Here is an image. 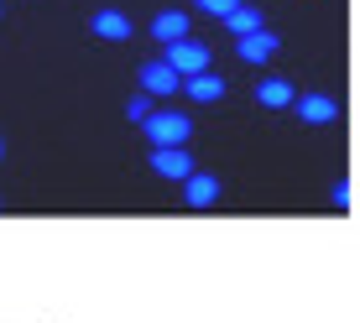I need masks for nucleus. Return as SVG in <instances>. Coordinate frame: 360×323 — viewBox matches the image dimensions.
Wrapping results in <instances>:
<instances>
[{
    "mask_svg": "<svg viewBox=\"0 0 360 323\" xmlns=\"http://www.w3.org/2000/svg\"><path fill=\"white\" fill-rule=\"evenodd\" d=\"M141 131H146V141H152V146H188L193 120L183 115V110H152V115L141 120Z\"/></svg>",
    "mask_w": 360,
    "mask_h": 323,
    "instance_id": "obj_1",
    "label": "nucleus"
},
{
    "mask_svg": "<svg viewBox=\"0 0 360 323\" xmlns=\"http://www.w3.org/2000/svg\"><path fill=\"white\" fill-rule=\"evenodd\" d=\"M162 63L178 73V79H193V73H209V63H214V58H209L204 42L183 37V42H167V47H162Z\"/></svg>",
    "mask_w": 360,
    "mask_h": 323,
    "instance_id": "obj_2",
    "label": "nucleus"
},
{
    "mask_svg": "<svg viewBox=\"0 0 360 323\" xmlns=\"http://www.w3.org/2000/svg\"><path fill=\"white\" fill-rule=\"evenodd\" d=\"M288 110H297L303 126H329V120H340V99L334 94H297Z\"/></svg>",
    "mask_w": 360,
    "mask_h": 323,
    "instance_id": "obj_3",
    "label": "nucleus"
},
{
    "mask_svg": "<svg viewBox=\"0 0 360 323\" xmlns=\"http://www.w3.org/2000/svg\"><path fill=\"white\" fill-rule=\"evenodd\" d=\"M152 172L157 178H172V183H183L193 167V157H188V146H152Z\"/></svg>",
    "mask_w": 360,
    "mask_h": 323,
    "instance_id": "obj_4",
    "label": "nucleus"
},
{
    "mask_svg": "<svg viewBox=\"0 0 360 323\" xmlns=\"http://www.w3.org/2000/svg\"><path fill=\"white\" fill-rule=\"evenodd\" d=\"M178 89H183V79L162 63V58L141 68V94H146V99H167V94H178Z\"/></svg>",
    "mask_w": 360,
    "mask_h": 323,
    "instance_id": "obj_5",
    "label": "nucleus"
},
{
    "mask_svg": "<svg viewBox=\"0 0 360 323\" xmlns=\"http://www.w3.org/2000/svg\"><path fill=\"white\" fill-rule=\"evenodd\" d=\"M235 53H240V63H271V58L282 53V42H277V32H251V37H240L235 42Z\"/></svg>",
    "mask_w": 360,
    "mask_h": 323,
    "instance_id": "obj_6",
    "label": "nucleus"
},
{
    "mask_svg": "<svg viewBox=\"0 0 360 323\" xmlns=\"http://www.w3.org/2000/svg\"><path fill=\"white\" fill-rule=\"evenodd\" d=\"M183 204H188V209L219 204V178H214V172H188V178H183Z\"/></svg>",
    "mask_w": 360,
    "mask_h": 323,
    "instance_id": "obj_7",
    "label": "nucleus"
},
{
    "mask_svg": "<svg viewBox=\"0 0 360 323\" xmlns=\"http://www.w3.org/2000/svg\"><path fill=\"white\" fill-rule=\"evenodd\" d=\"M89 32L105 37V42H131V37H136V27H131L126 11H94V16H89Z\"/></svg>",
    "mask_w": 360,
    "mask_h": 323,
    "instance_id": "obj_8",
    "label": "nucleus"
},
{
    "mask_svg": "<svg viewBox=\"0 0 360 323\" xmlns=\"http://www.w3.org/2000/svg\"><path fill=\"white\" fill-rule=\"evenodd\" d=\"M183 94L198 99V105H214V99H225V73H193V79H183Z\"/></svg>",
    "mask_w": 360,
    "mask_h": 323,
    "instance_id": "obj_9",
    "label": "nucleus"
},
{
    "mask_svg": "<svg viewBox=\"0 0 360 323\" xmlns=\"http://www.w3.org/2000/svg\"><path fill=\"white\" fill-rule=\"evenodd\" d=\"M152 37L157 42H183V37H188V11H157L152 16Z\"/></svg>",
    "mask_w": 360,
    "mask_h": 323,
    "instance_id": "obj_10",
    "label": "nucleus"
},
{
    "mask_svg": "<svg viewBox=\"0 0 360 323\" xmlns=\"http://www.w3.org/2000/svg\"><path fill=\"white\" fill-rule=\"evenodd\" d=\"M292 99H297V89L288 79H262L256 84V105H266V110H288Z\"/></svg>",
    "mask_w": 360,
    "mask_h": 323,
    "instance_id": "obj_11",
    "label": "nucleus"
},
{
    "mask_svg": "<svg viewBox=\"0 0 360 323\" xmlns=\"http://www.w3.org/2000/svg\"><path fill=\"white\" fill-rule=\"evenodd\" d=\"M225 27H230V37H235V42H240V37H251V32H262V27H266V21H262V11H256V6H245V0H240V6H235V11H230V16H225Z\"/></svg>",
    "mask_w": 360,
    "mask_h": 323,
    "instance_id": "obj_12",
    "label": "nucleus"
},
{
    "mask_svg": "<svg viewBox=\"0 0 360 323\" xmlns=\"http://www.w3.org/2000/svg\"><path fill=\"white\" fill-rule=\"evenodd\" d=\"M193 6H198V11H204V16H214V21H225V16H230V11H235V6H240V0H193Z\"/></svg>",
    "mask_w": 360,
    "mask_h": 323,
    "instance_id": "obj_13",
    "label": "nucleus"
},
{
    "mask_svg": "<svg viewBox=\"0 0 360 323\" xmlns=\"http://www.w3.org/2000/svg\"><path fill=\"white\" fill-rule=\"evenodd\" d=\"M146 115H152V99H146V94H131V99H126V120H136V126H141Z\"/></svg>",
    "mask_w": 360,
    "mask_h": 323,
    "instance_id": "obj_14",
    "label": "nucleus"
},
{
    "mask_svg": "<svg viewBox=\"0 0 360 323\" xmlns=\"http://www.w3.org/2000/svg\"><path fill=\"white\" fill-rule=\"evenodd\" d=\"M329 198H334L340 209H350V204H355V188H350V183H334V193H329Z\"/></svg>",
    "mask_w": 360,
    "mask_h": 323,
    "instance_id": "obj_15",
    "label": "nucleus"
},
{
    "mask_svg": "<svg viewBox=\"0 0 360 323\" xmlns=\"http://www.w3.org/2000/svg\"><path fill=\"white\" fill-rule=\"evenodd\" d=\"M0 157H6V141H0Z\"/></svg>",
    "mask_w": 360,
    "mask_h": 323,
    "instance_id": "obj_16",
    "label": "nucleus"
}]
</instances>
